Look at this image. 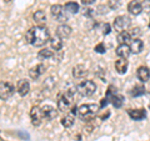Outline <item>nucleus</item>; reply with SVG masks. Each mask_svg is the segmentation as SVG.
I'll use <instances>...</instances> for the list:
<instances>
[{
	"label": "nucleus",
	"instance_id": "f257e3e1",
	"mask_svg": "<svg viewBox=\"0 0 150 141\" xmlns=\"http://www.w3.org/2000/svg\"><path fill=\"white\" fill-rule=\"evenodd\" d=\"M25 39L28 43L34 46H43L49 41L50 34L45 26H34L26 31Z\"/></svg>",
	"mask_w": 150,
	"mask_h": 141
},
{
	"label": "nucleus",
	"instance_id": "f03ea898",
	"mask_svg": "<svg viewBox=\"0 0 150 141\" xmlns=\"http://www.w3.org/2000/svg\"><path fill=\"white\" fill-rule=\"evenodd\" d=\"M73 100H74L73 91L65 90L63 92H60L58 95V109L64 112L68 111L73 105Z\"/></svg>",
	"mask_w": 150,
	"mask_h": 141
},
{
	"label": "nucleus",
	"instance_id": "7ed1b4c3",
	"mask_svg": "<svg viewBox=\"0 0 150 141\" xmlns=\"http://www.w3.org/2000/svg\"><path fill=\"white\" fill-rule=\"evenodd\" d=\"M98 110H99V106L95 105V104H85V105H81L80 107L78 109V115L81 120H85L89 121L91 120L93 117H95Z\"/></svg>",
	"mask_w": 150,
	"mask_h": 141
},
{
	"label": "nucleus",
	"instance_id": "20e7f679",
	"mask_svg": "<svg viewBox=\"0 0 150 141\" xmlns=\"http://www.w3.org/2000/svg\"><path fill=\"white\" fill-rule=\"evenodd\" d=\"M76 90L81 96L89 97V96L94 95V92L96 90V85L94 81H91V80H84V81H81L76 86Z\"/></svg>",
	"mask_w": 150,
	"mask_h": 141
},
{
	"label": "nucleus",
	"instance_id": "39448f33",
	"mask_svg": "<svg viewBox=\"0 0 150 141\" xmlns=\"http://www.w3.org/2000/svg\"><path fill=\"white\" fill-rule=\"evenodd\" d=\"M112 26L116 31H125L128 27L130 26V19L129 16L126 15H120V16H116L114 19V23H112Z\"/></svg>",
	"mask_w": 150,
	"mask_h": 141
},
{
	"label": "nucleus",
	"instance_id": "423d86ee",
	"mask_svg": "<svg viewBox=\"0 0 150 141\" xmlns=\"http://www.w3.org/2000/svg\"><path fill=\"white\" fill-rule=\"evenodd\" d=\"M50 11H51V15H53L55 19H58L59 21H62V23L67 21L68 18H69L68 13L65 11L64 6L59 5V4H55V5L51 6V8H50Z\"/></svg>",
	"mask_w": 150,
	"mask_h": 141
},
{
	"label": "nucleus",
	"instance_id": "0eeeda50",
	"mask_svg": "<svg viewBox=\"0 0 150 141\" xmlns=\"http://www.w3.org/2000/svg\"><path fill=\"white\" fill-rule=\"evenodd\" d=\"M30 117H31V123L34 126L41 125V123H43V120H44L43 112H41V107L33 106L31 110H30Z\"/></svg>",
	"mask_w": 150,
	"mask_h": 141
},
{
	"label": "nucleus",
	"instance_id": "6e6552de",
	"mask_svg": "<svg viewBox=\"0 0 150 141\" xmlns=\"http://www.w3.org/2000/svg\"><path fill=\"white\" fill-rule=\"evenodd\" d=\"M14 94V86L10 82L1 81L0 82V99L1 100H6Z\"/></svg>",
	"mask_w": 150,
	"mask_h": 141
},
{
	"label": "nucleus",
	"instance_id": "1a4fd4ad",
	"mask_svg": "<svg viewBox=\"0 0 150 141\" xmlns=\"http://www.w3.org/2000/svg\"><path fill=\"white\" fill-rule=\"evenodd\" d=\"M41 112H43V116H44V120H53L56 117V110L55 107H53L51 105H44L41 106Z\"/></svg>",
	"mask_w": 150,
	"mask_h": 141
},
{
	"label": "nucleus",
	"instance_id": "9d476101",
	"mask_svg": "<svg viewBox=\"0 0 150 141\" xmlns=\"http://www.w3.org/2000/svg\"><path fill=\"white\" fill-rule=\"evenodd\" d=\"M16 90H18V94L20 96H25L26 94L30 91V84H29V81H28V80H24V79L19 80L18 85H16Z\"/></svg>",
	"mask_w": 150,
	"mask_h": 141
},
{
	"label": "nucleus",
	"instance_id": "9b49d317",
	"mask_svg": "<svg viewBox=\"0 0 150 141\" xmlns=\"http://www.w3.org/2000/svg\"><path fill=\"white\" fill-rule=\"evenodd\" d=\"M56 35H58L60 39H67V37L71 35V27L67 24H62L56 29Z\"/></svg>",
	"mask_w": 150,
	"mask_h": 141
},
{
	"label": "nucleus",
	"instance_id": "f8f14e48",
	"mask_svg": "<svg viewBox=\"0 0 150 141\" xmlns=\"http://www.w3.org/2000/svg\"><path fill=\"white\" fill-rule=\"evenodd\" d=\"M137 76L142 82H146L150 79V70L146 66H140L137 70Z\"/></svg>",
	"mask_w": 150,
	"mask_h": 141
},
{
	"label": "nucleus",
	"instance_id": "ddd939ff",
	"mask_svg": "<svg viewBox=\"0 0 150 141\" xmlns=\"http://www.w3.org/2000/svg\"><path fill=\"white\" fill-rule=\"evenodd\" d=\"M128 10L133 14V15H139V14L143 11V4L140 3L139 0H133V1L129 3Z\"/></svg>",
	"mask_w": 150,
	"mask_h": 141
},
{
	"label": "nucleus",
	"instance_id": "4468645a",
	"mask_svg": "<svg viewBox=\"0 0 150 141\" xmlns=\"http://www.w3.org/2000/svg\"><path fill=\"white\" fill-rule=\"evenodd\" d=\"M130 54H131V51H130V46L128 44H120L116 48V55L120 59H126Z\"/></svg>",
	"mask_w": 150,
	"mask_h": 141
},
{
	"label": "nucleus",
	"instance_id": "2eb2a0df",
	"mask_svg": "<svg viewBox=\"0 0 150 141\" xmlns=\"http://www.w3.org/2000/svg\"><path fill=\"white\" fill-rule=\"evenodd\" d=\"M44 71H45V66H44V65L43 64H38V65H35L34 68H31L29 70V75H30L31 79L36 80L40 76V75L44 74Z\"/></svg>",
	"mask_w": 150,
	"mask_h": 141
},
{
	"label": "nucleus",
	"instance_id": "dca6fc26",
	"mask_svg": "<svg viewBox=\"0 0 150 141\" xmlns=\"http://www.w3.org/2000/svg\"><path fill=\"white\" fill-rule=\"evenodd\" d=\"M129 46H130V51L133 54H140L144 49V43L140 39H133Z\"/></svg>",
	"mask_w": 150,
	"mask_h": 141
},
{
	"label": "nucleus",
	"instance_id": "f3484780",
	"mask_svg": "<svg viewBox=\"0 0 150 141\" xmlns=\"http://www.w3.org/2000/svg\"><path fill=\"white\" fill-rule=\"evenodd\" d=\"M128 114L129 116L131 117L133 120H143L146 117V111L143 110V109H137V110H133V109H130L128 110Z\"/></svg>",
	"mask_w": 150,
	"mask_h": 141
},
{
	"label": "nucleus",
	"instance_id": "a211bd4d",
	"mask_svg": "<svg viewBox=\"0 0 150 141\" xmlns=\"http://www.w3.org/2000/svg\"><path fill=\"white\" fill-rule=\"evenodd\" d=\"M88 75V70L84 65H76L73 68V76L76 79H83Z\"/></svg>",
	"mask_w": 150,
	"mask_h": 141
},
{
	"label": "nucleus",
	"instance_id": "6ab92c4d",
	"mask_svg": "<svg viewBox=\"0 0 150 141\" xmlns=\"http://www.w3.org/2000/svg\"><path fill=\"white\" fill-rule=\"evenodd\" d=\"M49 43H50V46H51V49L55 50V51H60L63 49V39H60V37L56 35V36H53V37H50L49 39Z\"/></svg>",
	"mask_w": 150,
	"mask_h": 141
},
{
	"label": "nucleus",
	"instance_id": "aec40b11",
	"mask_svg": "<svg viewBox=\"0 0 150 141\" xmlns=\"http://www.w3.org/2000/svg\"><path fill=\"white\" fill-rule=\"evenodd\" d=\"M33 18H34L35 23L38 24V26H44L45 23H46V15L45 13L43 10H38L34 13V15H33Z\"/></svg>",
	"mask_w": 150,
	"mask_h": 141
},
{
	"label": "nucleus",
	"instance_id": "412c9836",
	"mask_svg": "<svg viewBox=\"0 0 150 141\" xmlns=\"http://www.w3.org/2000/svg\"><path fill=\"white\" fill-rule=\"evenodd\" d=\"M128 61L126 59H118L115 61V69L119 74H125L126 70H128Z\"/></svg>",
	"mask_w": 150,
	"mask_h": 141
},
{
	"label": "nucleus",
	"instance_id": "4be33fe9",
	"mask_svg": "<svg viewBox=\"0 0 150 141\" xmlns=\"http://www.w3.org/2000/svg\"><path fill=\"white\" fill-rule=\"evenodd\" d=\"M64 9L68 14H76L79 11V5L75 1H69L64 5Z\"/></svg>",
	"mask_w": 150,
	"mask_h": 141
},
{
	"label": "nucleus",
	"instance_id": "5701e85b",
	"mask_svg": "<svg viewBox=\"0 0 150 141\" xmlns=\"http://www.w3.org/2000/svg\"><path fill=\"white\" fill-rule=\"evenodd\" d=\"M118 41H119V44H128L129 41L131 40V36L129 34V31H121L118 34Z\"/></svg>",
	"mask_w": 150,
	"mask_h": 141
},
{
	"label": "nucleus",
	"instance_id": "b1692460",
	"mask_svg": "<svg viewBox=\"0 0 150 141\" xmlns=\"http://www.w3.org/2000/svg\"><path fill=\"white\" fill-rule=\"evenodd\" d=\"M54 53H55V51H51L50 49L45 48V49H41V50L39 51L38 56H39V59H41V60H43V59H49V58H53Z\"/></svg>",
	"mask_w": 150,
	"mask_h": 141
},
{
	"label": "nucleus",
	"instance_id": "393cba45",
	"mask_svg": "<svg viewBox=\"0 0 150 141\" xmlns=\"http://www.w3.org/2000/svg\"><path fill=\"white\" fill-rule=\"evenodd\" d=\"M111 101H112V105H114L116 109H119V107H121V106H123V104H124V96L116 94V95L112 96Z\"/></svg>",
	"mask_w": 150,
	"mask_h": 141
},
{
	"label": "nucleus",
	"instance_id": "a878e982",
	"mask_svg": "<svg viewBox=\"0 0 150 141\" xmlns=\"http://www.w3.org/2000/svg\"><path fill=\"white\" fill-rule=\"evenodd\" d=\"M74 116L73 115H65L63 119H62V125L64 128H71L74 125Z\"/></svg>",
	"mask_w": 150,
	"mask_h": 141
},
{
	"label": "nucleus",
	"instance_id": "bb28decb",
	"mask_svg": "<svg viewBox=\"0 0 150 141\" xmlns=\"http://www.w3.org/2000/svg\"><path fill=\"white\" fill-rule=\"evenodd\" d=\"M144 94H145V87L144 86H135L133 89L131 95L133 96H140V95H144Z\"/></svg>",
	"mask_w": 150,
	"mask_h": 141
},
{
	"label": "nucleus",
	"instance_id": "cd10ccee",
	"mask_svg": "<svg viewBox=\"0 0 150 141\" xmlns=\"http://www.w3.org/2000/svg\"><path fill=\"white\" fill-rule=\"evenodd\" d=\"M120 5H121L120 0H109V1H108V6H109L110 9H112V10H115V9H119Z\"/></svg>",
	"mask_w": 150,
	"mask_h": 141
},
{
	"label": "nucleus",
	"instance_id": "c85d7f7f",
	"mask_svg": "<svg viewBox=\"0 0 150 141\" xmlns=\"http://www.w3.org/2000/svg\"><path fill=\"white\" fill-rule=\"evenodd\" d=\"M129 34L131 37H134V39H139V36L142 35V29H140V27H133V29L129 31Z\"/></svg>",
	"mask_w": 150,
	"mask_h": 141
},
{
	"label": "nucleus",
	"instance_id": "c756f323",
	"mask_svg": "<svg viewBox=\"0 0 150 141\" xmlns=\"http://www.w3.org/2000/svg\"><path fill=\"white\" fill-rule=\"evenodd\" d=\"M94 50H95L96 53H99V54H104L106 49H105V45L103 44V43H100V44H98V45L95 46V49H94Z\"/></svg>",
	"mask_w": 150,
	"mask_h": 141
},
{
	"label": "nucleus",
	"instance_id": "7c9ffc66",
	"mask_svg": "<svg viewBox=\"0 0 150 141\" xmlns=\"http://www.w3.org/2000/svg\"><path fill=\"white\" fill-rule=\"evenodd\" d=\"M109 32H110V25L109 24H104V25H103V34L108 35Z\"/></svg>",
	"mask_w": 150,
	"mask_h": 141
},
{
	"label": "nucleus",
	"instance_id": "2f4dec72",
	"mask_svg": "<svg viewBox=\"0 0 150 141\" xmlns=\"http://www.w3.org/2000/svg\"><path fill=\"white\" fill-rule=\"evenodd\" d=\"M95 0H81V3L84 4V5H90V4H93Z\"/></svg>",
	"mask_w": 150,
	"mask_h": 141
},
{
	"label": "nucleus",
	"instance_id": "473e14b6",
	"mask_svg": "<svg viewBox=\"0 0 150 141\" xmlns=\"http://www.w3.org/2000/svg\"><path fill=\"white\" fill-rule=\"evenodd\" d=\"M108 101H109V100H108L106 97H105V99H103V100H101V105H100V107H104V106H106Z\"/></svg>",
	"mask_w": 150,
	"mask_h": 141
},
{
	"label": "nucleus",
	"instance_id": "72a5a7b5",
	"mask_svg": "<svg viewBox=\"0 0 150 141\" xmlns=\"http://www.w3.org/2000/svg\"><path fill=\"white\" fill-rule=\"evenodd\" d=\"M85 11H86L85 14H86L88 16H91V15H93V11H94V10H93V9H86Z\"/></svg>",
	"mask_w": 150,
	"mask_h": 141
},
{
	"label": "nucleus",
	"instance_id": "f704fd0d",
	"mask_svg": "<svg viewBox=\"0 0 150 141\" xmlns=\"http://www.w3.org/2000/svg\"><path fill=\"white\" fill-rule=\"evenodd\" d=\"M75 114H78V107H76V106H73V109H71V115H75Z\"/></svg>",
	"mask_w": 150,
	"mask_h": 141
},
{
	"label": "nucleus",
	"instance_id": "c9c22d12",
	"mask_svg": "<svg viewBox=\"0 0 150 141\" xmlns=\"http://www.w3.org/2000/svg\"><path fill=\"white\" fill-rule=\"evenodd\" d=\"M6 1H8V0H6Z\"/></svg>",
	"mask_w": 150,
	"mask_h": 141
},
{
	"label": "nucleus",
	"instance_id": "e433bc0d",
	"mask_svg": "<svg viewBox=\"0 0 150 141\" xmlns=\"http://www.w3.org/2000/svg\"><path fill=\"white\" fill-rule=\"evenodd\" d=\"M149 1H150V0H149Z\"/></svg>",
	"mask_w": 150,
	"mask_h": 141
},
{
	"label": "nucleus",
	"instance_id": "4c0bfd02",
	"mask_svg": "<svg viewBox=\"0 0 150 141\" xmlns=\"http://www.w3.org/2000/svg\"><path fill=\"white\" fill-rule=\"evenodd\" d=\"M149 26H150V25H149Z\"/></svg>",
	"mask_w": 150,
	"mask_h": 141
}]
</instances>
